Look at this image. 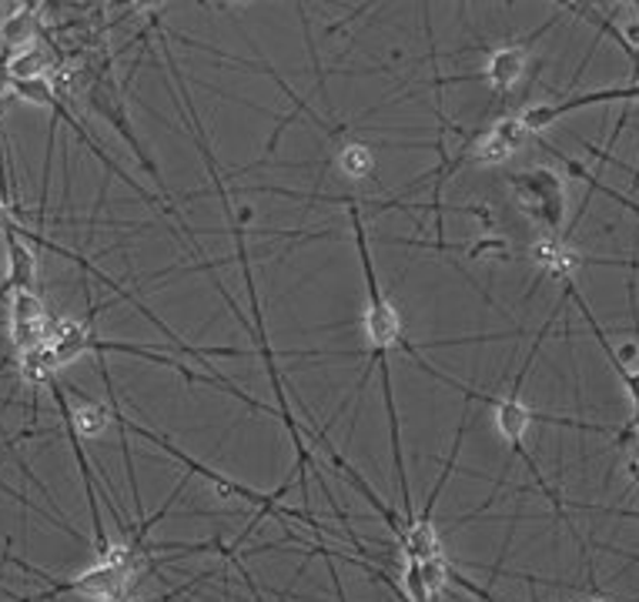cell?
Returning <instances> with one entry per match:
<instances>
[{"label": "cell", "mask_w": 639, "mask_h": 602, "mask_svg": "<svg viewBox=\"0 0 639 602\" xmlns=\"http://www.w3.org/2000/svg\"><path fill=\"white\" fill-rule=\"evenodd\" d=\"M422 579H426V589H429V595L435 599V595L442 592L445 579H448V563H445V555H435V560L422 563Z\"/></svg>", "instance_id": "cell-19"}, {"label": "cell", "mask_w": 639, "mask_h": 602, "mask_svg": "<svg viewBox=\"0 0 639 602\" xmlns=\"http://www.w3.org/2000/svg\"><path fill=\"white\" fill-rule=\"evenodd\" d=\"M17 368H21V379L27 385H51V382H58V365H54L48 345L17 355Z\"/></svg>", "instance_id": "cell-15"}, {"label": "cell", "mask_w": 639, "mask_h": 602, "mask_svg": "<svg viewBox=\"0 0 639 602\" xmlns=\"http://www.w3.org/2000/svg\"><path fill=\"white\" fill-rule=\"evenodd\" d=\"M339 171L352 181H361V177H369L376 171V155L369 145H361V142H348L342 151H339Z\"/></svg>", "instance_id": "cell-16"}, {"label": "cell", "mask_w": 639, "mask_h": 602, "mask_svg": "<svg viewBox=\"0 0 639 602\" xmlns=\"http://www.w3.org/2000/svg\"><path fill=\"white\" fill-rule=\"evenodd\" d=\"M563 161H566V168H569V174H576V177H582L586 184H592V188H597V192H603L606 198H613L616 205H623L626 211H632V214L639 218V205H636L632 198H626V195H619V192H613V188H610V184H603V181H600L597 174H589V171H586V168H582L579 161H569V158H563Z\"/></svg>", "instance_id": "cell-17"}, {"label": "cell", "mask_w": 639, "mask_h": 602, "mask_svg": "<svg viewBox=\"0 0 639 602\" xmlns=\"http://www.w3.org/2000/svg\"><path fill=\"white\" fill-rule=\"evenodd\" d=\"M529 258H532L545 274L560 278V282H573L576 268L582 265V255H579L576 248H569L563 238H545V235L529 248Z\"/></svg>", "instance_id": "cell-11"}, {"label": "cell", "mask_w": 639, "mask_h": 602, "mask_svg": "<svg viewBox=\"0 0 639 602\" xmlns=\"http://www.w3.org/2000/svg\"><path fill=\"white\" fill-rule=\"evenodd\" d=\"M108 602H124V599H108Z\"/></svg>", "instance_id": "cell-22"}, {"label": "cell", "mask_w": 639, "mask_h": 602, "mask_svg": "<svg viewBox=\"0 0 639 602\" xmlns=\"http://www.w3.org/2000/svg\"><path fill=\"white\" fill-rule=\"evenodd\" d=\"M435 495H439V489L429 495V505L422 508V516L408 519V526L398 529V545L405 552V560H413V563H429V560H435V555H442V539H439V532L432 526Z\"/></svg>", "instance_id": "cell-9"}, {"label": "cell", "mask_w": 639, "mask_h": 602, "mask_svg": "<svg viewBox=\"0 0 639 602\" xmlns=\"http://www.w3.org/2000/svg\"><path fill=\"white\" fill-rule=\"evenodd\" d=\"M402 586H405V595L413 599V602H432V595H429V589H426V579H422V563L405 560Z\"/></svg>", "instance_id": "cell-18"}, {"label": "cell", "mask_w": 639, "mask_h": 602, "mask_svg": "<svg viewBox=\"0 0 639 602\" xmlns=\"http://www.w3.org/2000/svg\"><path fill=\"white\" fill-rule=\"evenodd\" d=\"M27 242H37L34 231L11 228L4 231V251H8V278L0 285V298L17 292H37V255Z\"/></svg>", "instance_id": "cell-5"}, {"label": "cell", "mask_w": 639, "mask_h": 602, "mask_svg": "<svg viewBox=\"0 0 639 602\" xmlns=\"http://www.w3.org/2000/svg\"><path fill=\"white\" fill-rule=\"evenodd\" d=\"M134 569H138V566H105V563H95L90 569L77 573L74 579H67V582L58 586V589L77 592V595H87V599H98V602L121 599V592H124V589L131 586V579H134Z\"/></svg>", "instance_id": "cell-7"}, {"label": "cell", "mask_w": 639, "mask_h": 602, "mask_svg": "<svg viewBox=\"0 0 639 602\" xmlns=\"http://www.w3.org/2000/svg\"><path fill=\"white\" fill-rule=\"evenodd\" d=\"M0 61H4V71H8V81L11 84H27V81H51L54 71H58V58L54 51L44 44L40 37L34 44H27V48L14 51V54H0Z\"/></svg>", "instance_id": "cell-8"}, {"label": "cell", "mask_w": 639, "mask_h": 602, "mask_svg": "<svg viewBox=\"0 0 639 602\" xmlns=\"http://www.w3.org/2000/svg\"><path fill=\"white\" fill-rule=\"evenodd\" d=\"M54 318L44 308V298L37 292H17L11 295V345L17 355L44 348L51 339Z\"/></svg>", "instance_id": "cell-3"}, {"label": "cell", "mask_w": 639, "mask_h": 602, "mask_svg": "<svg viewBox=\"0 0 639 602\" xmlns=\"http://www.w3.org/2000/svg\"><path fill=\"white\" fill-rule=\"evenodd\" d=\"M529 64V51L526 44H509V48H499L489 54V64L482 71V77L492 84L495 95H509V90L523 81Z\"/></svg>", "instance_id": "cell-10"}, {"label": "cell", "mask_w": 639, "mask_h": 602, "mask_svg": "<svg viewBox=\"0 0 639 602\" xmlns=\"http://www.w3.org/2000/svg\"><path fill=\"white\" fill-rule=\"evenodd\" d=\"M40 37V21H37V8H11L4 17H0V54H14L27 44H34Z\"/></svg>", "instance_id": "cell-13"}, {"label": "cell", "mask_w": 639, "mask_h": 602, "mask_svg": "<svg viewBox=\"0 0 639 602\" xmlns=\"http://www.w3.org/2000/svg\"><path fill=\"white\" fill-rule=\"evenodd\" d=\"M597 602H603V599H597Z\"/></svg>", "instance_id": "cell-23"}, {"label": "cell", "mask_w": 639, "mask_h": 602, "mask_svg": "<svg viewBox=\"0 0 639 602\" xmlns=\"http://www.w3.org/2000/svg\"><path fill=\"white\" fill-rule=\"evenodd\" d=\"M606 101H639V81L626 84V87H600V90H589V95H579V98H566L560 105H536V108H526L523 124L529 127V134H539L545 131L553 121H560L563 114L569 111H579V108H589V105H606Z\"/></svg>", "instance_id": "cell-4"}, {"label": "cell", "mask_w": 639, "mask_h": 602, "mask_svg": "<svg viewBox=\"0 0 639 602\" xmlns=\"http://www.w3.org/2000/svg\"><path fill=\"white\" fill-rule=\"evenodd\" d=\"M255 221V208L251 205H242L238 208V224H251Z\"/></svg>", "instance_id": "cell-21"}, {"label": "cell", "mask_w": 639, "mask_h": 602, "mask_svg": "<svg viewBox=\"0 0 639 602\" xmlns=\"http://www.w3.org/2000/svg\"><path fill=\"white\" fill-rule=\"evenodd\" d=\"M67 422L77 439H98L111 426V408L101 402H81L77 408H71Z\"/></svg>", "instance_id": "cell-14"}, {"label": "cell", "mask_w": 639, "mask_h": 602, "mask_svg": "<svg viewBox=\"0 0 639 602\" xmlns=\"http://www.w3.org/2000/svg\"><path fill=\"white\" fill-rule=\"evenodd\" d=\"M529 127L523 124V118H502L495 127H489L479 142L472 145V161L476 164H502L509 161L526 142H529Z\"/></svg>", "instance_id": "cell-6"}, {"label": "cell", "mask_w": 639, "mask_h": 602, "mask_svg": "<svg viewBox=\"0 0 639 602\" xmlns=\"http://www.w3.org/2000/svg\"><path fill=\"white\" fill-rule=\"evenodd\" d=\"M87 348H90L87 325H81V321H67V318H54L51 339H48V352H51V358H54L58 368L74 365Z\"/></svg>", "instance_id": "cell-12"}, {"label": "cell", "mask_w": 639, "mask_h": 602, "mask_svg": "<svg viewBox=\"0 0 639 602\" xmlns=\"http://www.w3.org/2000/svg\"><path fill=\"white\" fill-rule=\"evenodd\" d=\"M352 224H355V248L361 258V271H365V285H369V308H365V339H369V348L376 355L379 372L389 376V348H395L402 342V318L395 311V305L385 298L379 274L372 265V251H369V238H365V228L358 218V208H352Z\"/></svg>", "instance_id": "cell-1"}, {"label": "cell", "mask_w": 639, "mask_h": 602, "mask_svg": "<svg viewBox=\"0 0 639 602\" xmlns=\"http://www.w3.org/2000/svg\"><path fill=\"white\" fill-rule=\"evenodd\" d=\"M509 184H513V195L523 214H529V221H536L545 231V238H556L566 221L563 177L550 168H529V171L513 174Z\"/></svg>", "instance_id": "cell-2"}, {"label": "cell", "mask_w": 639, "mask_h": 602, "mask_svg": "<svg viewBox=\"0 0 639 602\" xmlns=\"http://www.w3.org/2000/svg\"><path fill=\"white\" fill-rule=\"evenodd\" d=\"M469 255L472 258H482V255H509V245H506V238H482L479 245L469 248Z\"/></svg>", "instance_id": "cell-20"}]
</instances>
